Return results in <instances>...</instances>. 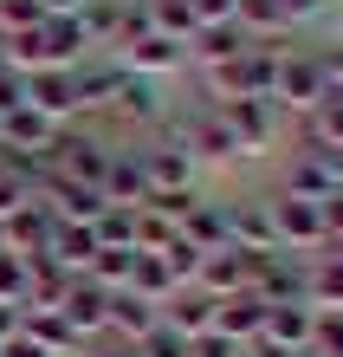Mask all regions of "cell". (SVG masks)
Listing matches in <instances>:
<instances>
[{"instance_id":"cell-5","label":"cell","mask_w":343,"mask_h":357,"mask_svg":"<svg viewBox=\"0 0 343 357\" xmlns=\"http://www.w3.org/2000/svg\"><path fill=\"white\" fill-rule=\"evenodd\" d=\"M182 143H188V156H195V162H240V143H233L227 117L214 111L207 98L182 111Z\"/></svg>"},{"instance_id":"cell-23","label":"cell","mask_w":343,"mask_h":357,"mask_svg":"<svg viewBox=\"0 0 343 357\" xmlns=\"http://www.w3.org/2000/svg\"><path fill=\"white\" fill-rule=\"evenodd\" d=\"M246 46H253V39L240 33V20H233V26H201L195 39H188V59L207 72V66H227V59H240Z\"/></svg>"},{"instance_id":"cell-14","label":"cell","mask_w":343,"mask_h":357,"mask_svg":"<svg viewBox=\"0 0 343 357\" xmlns=\"http://www.w3.org/2000/svg\"><path fill=\"white\" fill-rule=\"evenodd\" d=\"M19 331H26L39 351H52V357H78L84 351V338L65 325V312H58V305H19Z\"/></svg>"},{"instance_id":"cell-15","label":"cell","mask_w":343,"mask_h":357,"mask_svg":"<svg viewBox=\"0 0 343 357\" xmlns=\"http://www.w3.org/2000/svg\"><path fill=\"white\" fill-rule=\"evenodd\" d=\"M104 305H111V292H104V286H91V280H72V286H65V299H58L65 325L78 331L84 344H97V338H104Z\"/></svg>"},{"instance_id":"cell-1","label":"cell","mask_w":343,"mask_h":357,"mask_svg":"<svg viewBox=\"0 0 343 357\" xmlns=\"http://www.w3.org/2000/svg\"><path fill=\"white\" fill-rule=\"evenodd\" d=\"M214 111L227 117L240 156H272L278 143H285V111H278L272 98H233V104H214Z\"/></svg>"},{"instance_id":"cell-42","label":"cell","mask_w":343,"mask_h":357,"mask_svg":"<svg viewBox=\"0 0 343 357\" xmlns=\"http://www.w3.org/2000/svg\"><path fill=\"white\" fill-rule=\"evenodd\" d=\"M26 202H33V188H26V182L0 176V221H13V215H19V208H26Z\"/></svg>"},{"instance_id":"cell-26","label":"cell","mask_w":343,"mask_h":357,"mask_svg":"<svg viewBox=\"0 0 343 357\" xmlns=\"http://www.w3.org/2000/svg\"><path fill=\"white\" fill-rule=\"evenodd\" d=\"M278 59H285V46H246L240 52V85H246V98H272L278 91Z\"/></svg>"},{"instance_id":"cell-38","label":"cell","mask_w":343,"mask_h":357,"mask_svg":"<svg viewBox=\"0 0 343 357\" xmlns=\"http://www.w3.org/2000/svg\"><path fill=\"white\" fill-rule=\"evenodd\" d=\"M136 357H188V338H182V331H168V325H156V331L136 344Z\"/></svg>"},{"instance_id":"cell-8","label":"cell","mask_w":343,"mask_h":357,"mask_svg":"<svg viewBox=\"0 0 343 357\" xmlns=\"http://www.w3.org/2000/svg\"><path fill=\"white\" fill-rule=\"evenodd\" d=\"M26 104H33L39 117H52L58 130L84 117V104H78V78H72V72H58V66H46V72H33V78H26Z\"/></svg>"},{"instance_id":"cell-28","label":"cell","mask_w":343,"mask_h":357,"mask_svg":"<svg viewBox=\"0 0 343 357\" xmlns=\"http://www.w3.org/2000/svg\"><path fill=\"white\" fill-rule=\"evenodd\" d=\"M84 39H91L97 52H117V39H123V0H84Z\"/></svg>"},{"instance_id":"cell-46","label":"cell","mask_w":343,"mask_h":357,"mask_svg":"<svg viewBox=\"0 0 343 357\" xmlns=\"http://www.w3.org/2000/svg\"><path fill=\"white\" fill-rule=\"evenodd\" d=\"M278 7H285V20H292V26H298V20H311L317 7H324V0H278Z\"/></svg>"},{"instance_id":"cell-24","label":"cell","mask_w":343,"mask_h":357,"mask_svg":"<svg viewBox=\"0 0 343 357\" xmlns=\"http://www.w3.org/2000/svg\"><path fill=\"white\" fill-rule=\"evenodd\" d=\"M72 78H78V104H84V111H104V104H111V91H117V78H123V66H117L111 52H91Z\"/></svg>"},{"instance_id":"cell-35","label":"cell","mask_w":343,"mask_h":357,"mask_svg":"<svg viewBox=\"0 0 343 357\" xmlns=\"http://www.w3.org/2000/svg\"><path fill=\"white\" fill-rule=\"evenodd\" d=\"M0 305H26V260L0 247Z\"/></svg>"},{"instance_id":"cell-47","label":"cell","mask_w":343,"mask_h":357,"mask_svg":"<svg viewBox=\"0 0 343 357\" xmlns=\"http://www.w3.org/2000/svg\"><path fill=\"white\" fill-rule=\"evenodd\" d=\"M39 13H46V20H65V13H84V0H39Z\"/></svg>"},{"instance_id":"cell-43","label":"cell","mask_w":343,"mask_h":357,"mask_svg":"<svg viewBox=\"0 0 343 357\" xmlns=\"http://www.w3.org/2000/svg\"><path fill=\"white\" fill-rule=\"evenodd\" d=\"M311 52H317V66H324L330 91H343V39H330V46H311Z\"/></svg>"},{"instance_id":"cell-33","label":"cell","mask_w":343,"mask_h":357,"mask_svg":"<svg viewBox=\"0 0 343 357\" xmlns=\"http://www.w3.org/2000/svg\"><path fill=\"white\" fill-rule=\"evenodd\" d=\"M175 234H182V227L168 221V215H156V208H136V254H162Z\"/></svg>"},{"instance_id":"cell-7","label":"cell","mask_w":343,"mask_h":357,"mask_svg":"<svg viewBox=\"0 0 343 357\" xmlns=\"http://www.w3.org/2000/svg\"><path fill=\"white\" fill-rule=\"evenodd\" d=\"M52 234H58V215L46 202H26L19 208L13 221H0V247H7V254H19V260H39V254H52Z\"/></svg>"},{"instance_id":"cell-31","label":"cell","mask_w":343,"mask_h":357,"mask_svg":"<svg viewBox=\"0 0 343 357\" xmlns=\"http://www.w3.org/2000/svg\"><path fill=\"white\" fill-rule=\"evenodd\" d=\"M149 26L162 39H175V46H188L195 39V7L188 0H149Z\"/></svg>"},{"instance_id":"cell-29","label":"cell","mask_w":343,"mask_h":357,"mask_svg":"<svg viewBox=\"0 0 343 357\" xmlns=\"http://www.w3.org/2000/svg\"><path fill=\"white\" fill-rule=\"evenodd\" d=\"M130 292H136V299H149V305H168V299H175V273H168L162 266V254H136V273H130Z\"/></svg>"},{"instance_id":"cell-9","label":"cell","mask_w":343,"mask_h":357,"mask_svg":"<svg viewBox=\"0 0 343 357\" xmlns=\"http://www.w3.org/2000/svg\"><path fill=\"white\" fill-rule=\"evenodd\" d=\"M156 325H162V305L136 299L130 286H123V292H111V305H104V338H111V344H130V351H136Z\"/></svg>"},{"instance_id":"cell-37","label":"cell","mask_w":343,"mask_h":357,"mask_svg":"<svg viewBox=\"0 0 343 357\" xmlns=\"http://www.w3.org/2000/svg\"><path fill=\"white\" fill-rule=\"evenodd\" d=\"M39 20H46V13H39V0H0V39H7V33H26V26H39Z\"/></svg>"},{"instance_id":"cell-20","label":"cell","mask_w":343,"mask_h":357,"mask_svg":"<svg viewBox=\"0 0 343 357\" xmlns=\"http://www.w3.org/2000/svg\"><path fill=\"white\" fill-rule=\"evenodd\" d=\"M195 292H207V299H233V292H246V254H240V247H221V254H201Z\"/></svg>"},{"instance_id":"cell-41","label":"cell","mask_w":343,"mask_h":357,"mask_svg":"<svg viewBox=\"0 0 343 357\" xmlns=\"http://www.w3.org/2000/svg\"><path fill=\"white\" fill-rule=\"evenodd\" d=\"M188 357H246V344H233V338H221V331H201V338L188 344Z\"/></svg>"},{"instance_id":"cell-11","label":"cell","mask_w":343,"mask_h":357,"mask_svg":"<svg viewBox=\"0 0 343 357\" xmlns=\"http://www.w3.org/2000/svg\"><path fill=\"white\" fill-rule=\"evenodd\" d=\"M311 325H317V305H311V299H292V305H266V331H260L253 344H272V351L298 357V351H311Z\"/></svg>"},{"instance_id":"cell-3","label":"cell","mask_w":343,"mask_h":357,"mask_svg":"<svg viewBox=\"0 0 343 357\" xmlns=\"http://www.w3.org/2000/svg\"><path fill=\"white\" fill-rule=\"evenodd\" d=\"M111 150H117L111 137L84 130V123H65V130L52 137V169H58V176H72V182H84V188H97V195H104V169H111Z\"/></svg>"},{"instance_id":"cell-17","label":"cell","mask_w":343,"mask_h":357,"mask_svg":"<svg viewBox=\"0 0 343 357\" xmlns=\"http://www.w3.org/2000/svg\"><path fill=\"white\" fill-rule=\"evenodd\" d=\"M52 137H58V123L52 117H39L33 104H19V111L0 117V150H33V156H52Z\"/></svg>"},{"instance_id":"cell-2","label":"cell","mask_w":343,"mask_h":357,"mask_svg":"<svg viewBox=\"0 0 343 357\" xmlns=\"http://www.w3.org/2000/svg\"><path fill=\"white\" fill-rule=\"evenodd\" d=\"M324 91H330V78H324V66H317V52H311V46H285L272 104H278L285 117H311L317 104H324Z\"/></svg>"},{"instance_id":"cell-34","label":"cell","mask_w":343,"mask_h":357,"mask_svg":"<svg viewBox=\"0 0 343 357\" xmlns=\"http://www.w3.org/2000/svg\"><path fill=\"white\" fill-rule=\"evenodd\" d=\"M162 266H168V273H175V286L188 292V286H195V273H201V247H188V241L175 234V241H168V247H162Z\"/></svg>"},{"instance_id":"cell-48","label":"cell","mask_w":343,"mask_h":357,"mask_svg":"<svg viewBox=\"0 0 343 357\" xmlns=\"http://www.w3.org/2000/svg\"><path fill=\"white\" fill-rule=\"evenodd\" d=\"M84 357H136V351H130V344H111V338H97V344L84 351Z\"/></svg>"},{"instance_id":"cell-25","label":"cell","mask_w":343,"mask_h":357,"mask_svg":"<svg viewBox=\"0 0 343 357\" xmlns=\"http://www.w3.org/2000/svg\"><path fill=\"white\" fill-rule=\"evenodd\" d=\"M162 325H168V331H182V338L195 344L201 331H214V299H207V292H195V286H188V292H175V299L162 305Z\"/></svg>"},{"instance_id":"cell-32","label":"cell","mask_w":343,"mask_h":357,"mask_svg":"<svg viewBox=\"0 0 343 357\" xmlns=\"http://www.w3.org/2000/svg\"><path fill=\"white\" fill-rule=\"evenodd\" d=\"M91 234H97V247H136V208L104 202V215L91 221Z\"/></svg>"},{"instance_id":"cell-18","label":"cell","mask_w":343,"mask_h":357,"mask_svg":"<svg viewBox=\"0 0 343 357\" xmlns=\"http://www.w3.org/2000/svg\"><path fill=\"white\" fill-rule=\"evenodd\" d=\"M104 202H117V208H143V202H149V176H143L136 143H130V150H111V169H104Z\"/></svg>"},{"instance_id":"cell-30","label":"cell","mask_w":343,"mask_h":357,"mask_svg":"<svg viewBox=\"0 0 343 357\" xmlns=\"http://www.w3.org/2000/svg\"><path fill=\"white\" fill-rule=\"evenodd\" d=\"M130 273H136V247H97V260H91L84 280L104 286V292H123V286H130Z\"/></svg>"},{"instance_id":"cell-36","label":"cell","mask_w":343,"mask_h":357,"mask_svg":"<svg viewBox=\"0 0 343 357\" xmlns=\"http://www.w3.org/2000/svg\"><path fill=\"white\" fill-rule=\"evenodd\" d=\"M311 357H343V312H317V325H311Z\"/></svg>"},{"instance_id":"cell-45","label":"cell","mask_w":343,"mask_h":357,"mask_svg":"<svg viewBox=\"0 0 343 357\" xmlns=\"http://www.w3.org/2000/svg\"><path fill=\"white\" fill-rule=\"evenodd\" d=\"M0 357H52V351H39V344L26 338V331H13V338L0 344Z\"/></svg>"},{"instance_id":"cell-19","label":"cell","mask_w":343,"mask_h":357,"mask_svg":"<svg viewBox=\"0 0 343 357\" xmlns=\"http://www.w3.org/2000/svg\"><path fill=\"white\" fill-rule=\"evenodd\" d=\"M182 241L188 247H201V254H221V247H233V221H227V202H195L188 208V221H182Z\"/></svg>"},{"instance_id":"cell-40","label":"cell","mask_w":343,"mask_h":357,"mask_svg":"<svg viewBox=\"0 0 343 357\" xmlns=\"http://www.w3.org/2000/svg\"><path fill=\"white\" fill-rule=\"evenodd\" d=\"M317 215H324V241L343 247V188H330V195L317 202Z\"/></svg>"},{"instance_id":"cell-22","label":"cell","mask_w":343,"mask_h":357,"mask_svg":"<svg viewBox=\"0 0 343 357\" xmlns=\"http://www.w3.org/2000/svg\"><path fill=\"white\" fill-rule=\"evenodd\" d=\"M298 143H311V150H324V156L343 150V91H324V104H317L311 117H298Z\"/></svg>"},{"instance_id":"cell-27","label":"cell","mask_w":343,"mask_h":357,"mask_svg":"<svg viewBox=\"0 0 343 357\" xmlns=\"http://www.w3.org/2000/svg\"><path fill=\"white\" fill-rule=\"evenodd\" d=\"M52 260L72 273V280H84V273H91V260H97V234L91 227H65L58 221V234H52Z\"/></svg>"},{"instance_id":"cell-16","label":"cell","mask_w":343,"mask_h":357,"mask_svg":"<svg viewBox=\"0 0 343 357\" xmlns=\"http://www.w3.org/2000/svg\"><path fill=\"white\" fill-rule=\"evenodd\" d=\"M214 331L233 344H253L266 331V299L260 292H233V299H214Z\"/></svg>"},{"instance_id":"cell-4","label":"cell","mask_w":343,"mask_h":357,"mask_svg":"<svg viewBox=\"0 0 343 357\" xmlns=\"http://www.w3.org/2000/svg\"><path fill=\"white\" fill-rule=\"evenodd\" d=\"M272 202V227H278V247L285 254H324V215H317V202H298V195H266Z\"/></svg>"},{"instance_id":"cell-10","label":"cell","mask_w":343,"mask_h":357,"mask_svg":"<svg viewBox=\"0 0 343 357\" xmlns=\"http://www.w3.org/2000/svg\"><path fill=\"white\" fill-rule=\"evenodd\" d=\"M330 188H343V182H337V162H330L324 150H311V143H298V150L285 156V188H278V195H298V202H324Z\"/></svg>"},{"instance_id":"cell-49","label":"cell","mask_w":343,"mask_h":357,"mask_svg":"<svg viewBox=\"0 0 343 357\" xmlns=\"http://www.w3.org/2000/svg\"><path fill=\"white\" fill-rule=\"evenodd\" d=\"M13 331H19V305H0V344H7Z\"/></svg>"},{"instance_id":"cell-44","label":"cell","mask_w":343,"mask_h":357,"mask_svg":"<svg viewBox=\"0 0 343 357\" xmlns=\"http://www.w3.org/2000/svg\"><path fill=\"white\" fill-rule=\"evenodd\" d=\"M19 104H26V78L0 66V117H7V111H19Z\"/></svg>"},{"instance_id":"cell-51","label":"cell","mask_w":343,"mask_h":357,"mask_svg":"<svg viewBox=\"0 0 343 357\" xmlns=\"http://www.w3.org/2000/svg\"><path fill=\"white\" fill-rule=\"evenodd\" d=\"M324 254H330V260H343V247H324Z\"/></svg>"},{"instance_id":"cell-50","label":"cell","mask_w":343,"mask_h":357,"mask_svg":"<svg viewBox=\"0 0 343 357\" xmlns=\"http://www.w3.org/2000/svg\"><path fill=\"white\" fill-rule=\"evenodd\" d=\"M330 162H337V182H343V150H337V156H330Z\"/></svg>"},{"instance_id":"cell-21","label":"cell","mask_w":343,"mask_h":357,"mask_svg":"<svg viewBox=\"0 0 343 357\" xmlns=\"http://www.w3.org/2000/svg\"><path fill=\"white\" fill-rule=\"evenodd\" d=\"M39 33H46V59H52L58 72H78L84 59L97 52L91 39H84V20H78V13H65V20H46Z\"/></svg>"},{"instance_id":"cell-6","label":"cell","mask_w":343,"mask_h":357,"mask_svg":"<svg viewBox=\"0 0 343 357\" xmlns=\"http://www.w3.org/2000/svg\"><path fill=\"white\" fill-rule=\"evenodd\" d=\"M104 111H111V117L123 123V130H143V137H149V130H156V123L168 117V104H162V85H156V78H136V72H123Z\"/></svg>"},{"instance_id":"cell-39","label":"cell","mask_w":343,"mask_h":357,"mask_svg":"<svg viewBox=\"0 0 343 357\" xmlns=\"http://www.w3.org/2000/svg\"><path fill=\"white\" fill-rule=\"evenodd\" d=\"M188 7H195V33H201V26H233L240 0H188Z\"/></svg>"},{"instance_id":"cell-13","label":"cell","mask_w":343,"mask_h":357,"mask_svg":"<svg viewBox=\"0 0 343 357\" xmlns=\"http://www.w3.org/2000/svg\"><path fill=\"white\" fill-rule=\"evenodd\" d=\"M123 72H136V78H168V72H182L188 66V46H175V39H162V33H149V39H136V46H123V52H111Z\"/></svg>"},{"instance_id":"cell-12","label":"cell","mask_w":343,"mask_h":357,"mask_svg":"<svg viewBox=\"0 0 343 357\" xmlns=\"http://www.w3.org/2000/svg\"><path fill=\"white\" fill-rule=\"evenodd\" d=\"M227 221H233V247H240V254H285V247H278V227H272V202H266V195L227 202Z\"/></svg>"}]
</instances>
